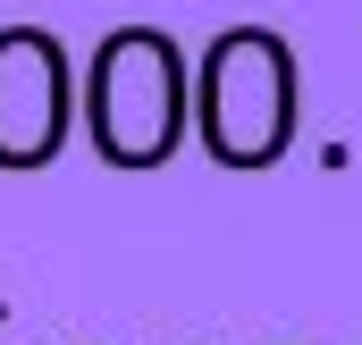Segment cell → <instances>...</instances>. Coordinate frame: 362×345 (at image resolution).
<instances>
[{"label":"cell","instance_id":"3","mask_svg":"<svg viewBox=\"0 0 362 345\" xmlns=\"http://www.w3.org/2000/svg\"><path fill=\"white\" fill-rule=\"evenodd\" d=\"M59 42L51 34H0V160H42L59 144Z\"/></svg>","mask_w":362,"mask_h":345},{"label":"cell","instance_id":"2","mask_svg":"<svg viewBox=\"0 0 362 345\" xmlns=\"http://www.w3.org/2000/svg\"><path fill=\"white\" fill-rule=\"evenodd\" d=\"M185 127V68L177 42L152 34V25H127L101 42V68H93V135L110 160L144 169V160H169Z\"/></svg>","mask_w":362,"mask_h":345},{"label":"cell","instance_id":"1","mask_svg":"<svg viewBox=\"0 0 362 345\" xmlns=\"http://www.w3.org/2000/svg\"><path fill=\"white\" fill-rule=\"evenodd\" d=\"M295 135V51L270 25H228L202 59V144L228 169H270Z\"/></svg>","mask_w":362,"mask_h":345}]
</instances>
